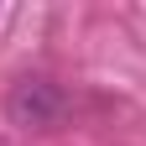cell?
Segmentation results:
<instances>
[{"label":"cell","mask_w":146,"mask_h":146,"mask_svg":"<svg viewBox=\"0 0 146 146\" xmlns=\"http://www.w3.org/2000/svg\"><path fill=\"white\" fill-rule=\"evenodd\" d=\"M68 115V89L42 78V73H26V78L11 84L5 94V120L16 125V131H52Z\"/></svg>","instance_id":"1"}]
</instances>
